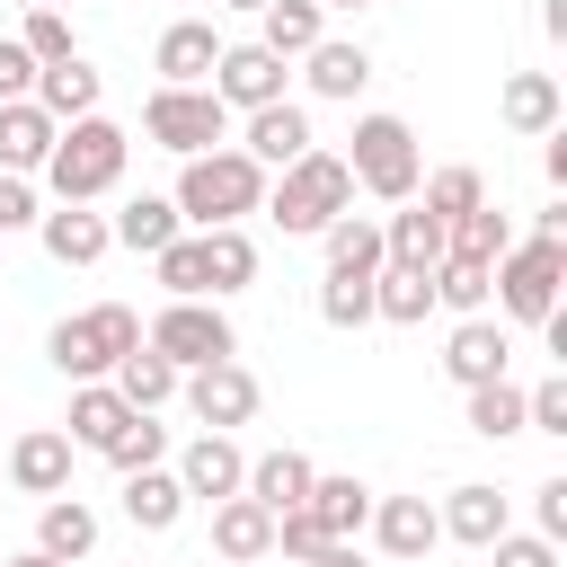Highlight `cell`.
<instances>
[{"instance_id": "cell-12", "label": "cell", "mask_w": 567, "mask_h": 567, "mask_svg": "<svg viewBox=\"0 0 567 567\" xmlns=\"http://www.w3.org/2000/svg\"><path fill=\"white\" fill-rule=\"evenodd\" d=\"M372 549L390 558V567H425L434 558V540H443V523H434V496H372Z\"/></svg>"}, {"instance_id": "cell-5", "label": "cell", "mask_w": 567, "mask_h": 567, "mask_svg": "<svg viewBox=\"0 0 567 567\" xmlns=\"http://www.w3.org/2000/svg\"><path fill=\"white\" fill-rule=\"evenodd\" d=\"M337 159H346V177H354L372 204H408L416 177H425L408 115H354V151H337Z\"/></svg>"}, {"instance_id": "cell-31", "label": "cell", "mask_w": 567, "mask_h": 567, "mask_svg": "<svg viewBox=\"0 0 567 567\" xmlns=\"http://www.w3.org/2000/svg\"><path fill=\"white\" fill-rule=\"evenodd\" d=\"M195 239H204V292H213V301H230V292L257 284V239H248V221H239V230H195Z\"/></svg>"}, {"instance_id": "cell-52", "label": "cell", "mask_w": 567, "mask_h": 567, "mask_svg": "<svg viewBox=\"0 0 567 567\" xmlns=\"http://www.w3.org/2000/svg\"><path fill=\"white\" fill-rule=\"evenodd\" d=\"M310 567H372V558H363V549H354V540H328V549H319V558H310Z\"/></svg>"}, {"instance_id": "cell-19", "label": "cell", "mask_w": 567, "mask_h": 567, "mask_svg": "<svg viewBox=\"0 0 567 567\" xmlns=\"http://www.w3.org/2000/svg\"><path fill=\"white\" fill-rule=\"evenodd\" d=\"M443 257H452V230H443V221L408 195V204L381 221V266H416V275H434Z\"/></svg>"}, {"instance_id": "cell-6", "label": "cell", "mask_w": 567, "mask_h": 567, "mask_svg": "<svg viewBox=\"0 0 567 567\" xmlns=\"http://www.w3.org/2000/svg\"><path fill=\"white\" fill-rule=\"evenodd\" d=\"M142 346L186 381V372H204V363H230V354H239V328H230L221 301H159L151 328H142Z\"/></svg>"}, {"instance_id": "cell-46", "label": "cell", "mask_w": 567, "mask_h": 567, "mask_svg": "<svg viewBox=\"0 0 567 567\" xmlns=\"http://www.w3.org/2000/svg\"><path fill=\"white\" fill-rule=\"evenodd\" d=\"M319 549H328V532H319V523H310L301 505H292V514H275V558H292V567H310Z\"/></svg>"}, {"instance_id": "cell-57", "label": "cell", "mask_w": 567, "mask_h": 567, "mask_svg": "<svg viewBox=\"0 0 567 567\" xmlns=\"http://www.w3.org/2000/svg\"><path fill=\"white\" fill-rule=\"evenodd\" d=\"M204 567H230V558H204Z\"/></svg>"}, {"instance_id": "cell-22", "label": "cell", "mask_w": 567, "mask_h": 567, "mask_svg": "<svg viewBox=\"0 0 567 567\" xmlns=\"http://www.w3.org/2000/svg\"><path fill=\"white\" fill-rule=\"evenodd\" d=\"M35 239H44L53 266H97V257L115 248V239H106V213H89V204H44Z\"/></svg>"}, {"instance_id": "cell-3", "label": "cell", "mask_w": 567, "mask_h": 567, "mask_svg": "<svg viewBox=\"0 0 567 567\" xmlns=\"http://www.w3.org/2000/svg\"><path fill=\"white\" fill-rule=\"evenodd\" d=\"M337 213H354V177H346L337 151H301L292 168L266 177V221H275L284 239H319Z\"/></svg>"}, {"instance_id": "cell-20", "label": "cell", "mask_w": 567, "mask_h": 567, "mask_svg": "<svg viewBox=\"0 0 567 567\" xmlns=\"http://www.w3.org/2000/svg\"><path fill=\"white\" fill-rule=\"evenodd\" d=\"M310 478H319V461H310V452H292V443H275V452H257V461H248L239 496H257L266 514H292V505H310Z\"/></svg>"}, {"instance_id": "cell-18", "label": "cell", "mask_w": 567, "mask_h": 567, "mask_svg": "<svg viewBox=\"0 0 567 567\" xmlns=\"http://www.w3.org/2000/svg\"><path fill=\"white\" fill-rule=\"evenodd\" d=\"M301 80H310V97H328V106H354V97L372 89V44L319 35V44L301 53Z\"/></svg>"}, {"instance_id": "cell-38", "label": "cell", "mask_w": 567, "mask_h": 567, "mask_svg": "<svg viewBox=\"0 0 567 567\" xmlns=\"http://www.w3.org/2000/svg\"><path fill=\"white\" fill-rule=\"evenodd\" d=\"M151 275H159L168 301H213V292H204V239H195V230H177V239L151 257Z\"/></svg>"}, {"instance_id": "cell-41", "label": "cell", "mask_w": 567, "mask_h": 567, "mask_svg": "<svg viewBox=\"0 0 567 567\" xmlns=\"http://www.w3.org/2000/svg\"><path fill=\"white\" fill-rule=\"evenodd\" d=\"M505 248H514V221H505L496 204H478V213H461V221H452V257H478V266H496Z\"/></svg>"}, {"instance_id": "cell-40", "label": "cell", "mask_w": 567, "mask_h": 567, "mask_svg": "<svg viewBox=\"0 0 567 567\" xmlns=\"http://www.w3.org/2000/svg\"><path fill=\"white\" fill-rule=\"evenodd\" d=\"M434 310L478 319V310H487V266H478V257H443V266H434Z\"/></svg>"}, {"instance_id": "cell-33", "label": "cell", "mask_w": 567, "mask_h": 567, "mask_svg": "<svg viewBox=\"0 0 567 567\" xmlns=\"http://www.w3.org/2000/svg\"><path fill=\"white\" fill-rule=\"evenodd\" d=\"M416 204H425V213L452 230L461 213H478V204H487V177H478L470 159H452V168H425V177H416Z\"/></svg>"}, {"instance_id": "cell-48", "label": "cell", "mask_w": 567, "mask_h": 567, "mask_svg": "<svg viewBox=\"0 0 567 567\" xmlns=\"http://www.w3.org/2000/svg\"><path fill=\"white\" fill-rule=\"evenodd\" d=\"M487 558H496V567H558V540H540V532H496Z\"/></svg>"}, {"instance_id": "cell-34", "label": "cell", "mask_w": 567, "mask_h": 567, "mask_svg": "<svg viewBox=\"0 0 567 567\" xmlns=\"http://www.w3.org/2000/svg\"><path fill=\"white\" fill-rule=\"evenodd\" d=\"M319 248H328V275H381V221L372 213H337L319 230Z\"/></svg>"}, {"instance_id": "cell-2", "label": "cell", "mask_w": 567, "mask_h": 567, "mask_svg": "<svg viewBox=\"0 0 567 567\" xmlns=\"http://www.w3.org/2000/svg\"><path fill=\"white\" fill-rule=\"evenodd\" d=\"M124 159H133V133L115 115H80L53 133V159H44V195L53 204H97L124 186Z\"/></svg>"}, {"instance_id": "cell-49", "label": "cell", "mask_w": 567, "mask_h": 567, "mask_svg": "<svg viewBox=\"0 0 567 567\" xmlns=\"http://www.w3.org/2000/svg\"><path fill=\"white\" fill-rule=\"evenodd\" d=\"M532 532L540 540H567V478H540L532 487Z\"/></svg>"}, {"instance_id": "cell-11", "label": "cell", "mask_w": 567, "mask_h": 567, "mask_svg": "<svg viewBox=\"0 0 567 567\" xmlns=\"http://www.w3.org/2000/svg\"><path fill=\"white\" fill-rule=\"evenodd\" d=\"M71 461H80V452H71V434H62V425H27V434L0 452V478H9L18 496H35V505H44V496H71Z\"/></svg>"}, {"instance_id": "cell-47", "label": "cell", "mask_w": 567, "mask_h": 567, "mask_svg": "<svg viewBox=\"0 0 567 567\" xmlns=\"http://www.w3.org/2000/svg\"><path fill=\"white\" fill-rule=\"evenodd\" d=\"M35 221H44L35 177H0V239H9V230H35Z\"/></svg>"}, {"instance_id": "cell-24", "label": "cell", "mask_w": 567, "mask_h": 567, "mask_svg": "<svg viewBox=\"0 0 567 567\" xmlns=\"http://www.w3.org/2000/svg\"><path fill=\"white\" fill-rule=\"evenodd\" d=\"M213 558H230V567L275 558V514H266L257 496H221V505H213Z\"/></svg>"}, {"instance_id": "cell-42", "label": "cell", "mask_w": 567, "mask_h": 567, "mask_svg": "<svg viewBox=\"0 0 567 567\" xmlns=\"http://www.w3.org/2000/svg\"><path fill=\"white\" fill-rule=\"evenodd\" d=\"M319 319L328 328H372V275H319Z\"/></svg>"}, {"instance_id": "cell-37", "label": "cell", "mask_w": 567, "mask_h": 567, "mask_svg": "<svg viewBox=\"0 0 567 567\" xmlns=\"http://www.w3.org/2000/svg\"><path fill=\"white\" fill-rule=\"evenodd\" d=\"M470 399V434L478 443H514L523 434V390L514 381H478V390H461Z\"/></svg>"}, {"instance_id": "cell-35", "label": "cell", "mask_w": 567, "mask_h": 567, "mask_svg": "<svg viewBox=\"0 0 567 567\" xmlns=\"http://www.w3.org/2000/svg\"><path fill=\"white\" fill-rule=\"evenodd\" d=\"M44 363H53L62 381H106V354H97L89 310H71V319H53V328H44Z\"/></svg>"}, {"instance_id": "cell-29", "label": "cell", "mask_w": 567, "mask_h": 567, "mask_svg": "<svg viewBox=\"0 0 567 567\" xmlns=\"http://www.w3.org/2000/svg\"><path fill=\"white\" fill-rule=\"evenodd\" d=\"M124 523H133V532H177V523H186V487H177L168 461L124 478Z\"/></svg>"}, {"instance_id": "cell-17", "label": "cell", "mask_w": 567, "mask_h": 567, "mask_svg": "<svg viewBox=\"0 0 567 567\" xmlns=\"http://www.w3.org/2000/svg\"><path fill=\"white\" fill-rule=\"evenodd\" d=\"M434 523H443V540H461V549H487L496 532H514V505H505V487H487V478H461V487L434 505Z\"/></svg>"}, {"instance_id": "cell-13", "label": "cell", "mask_w": 567, "mask_h": 567, "mask_svg": "<svg viewBox=\"0 0 567 567\" xmlns=\"http://www.w3.org/2000/svg\"><path fill=\"white\" fill-rule=\"evenodd\" d=\"M221 27L213 18H168L159 27V44H151V71H159V89H204L213 80V62H221Z\"/></svg>"}, {"instance_id": "cell-54", "label": "cell", "mask_w": 567, "mask_h": 567, "mask_svg": "<svg viewBox=\"0 0 567 567\" xmlns=\"http://www.w3.org/2000/svg\"><path fill=\"white\" fill-rule=\"evenodd\" d=\"M213 9H239V18H257V9H266V0H213Z\"/></svg>"}, {"instance_id": "cell-25", "label": "cell", "mask_w": 567, "mask_h": 567, "mask_svg": "<svg viewBox=\"0 0 567 567\" xmlns=\"http://www.w3.org/2000/svg\"><path fill=\"white\" fill-rule=\"evenodd\" d=\"M53 115L35 106V97H18V106H0V177H44V159H53Z\"/></svg>"}, {"instance_id": "cell-53", "label": "cell", "mask_w": 567, "mask_h": 567, "mask_svg": "<svg viewBox=\"0 0 567 567\" xmlns=\"http://www.w3.org/2000/svg\"><path fill=\"white\" fill-rule=\"evenodd\" d=\"M0 567H53V558H44V549H18V558H0Z\"/></svg>"}, {"instance_id": "cell-55", "label": "cell", "mask_w": 567, "mask_h": 567, "mask_svg": "<svg viewBox=\"0 0 567 567\" xmlns=\"http://www.w3.org/2000/svg\"><path fill=\"white\" fill-rule=\"evenodd\" d=\"M319 9H372V0H319Z\"/></svg>"}, {"instance_id": "cell-4", "label": "cell", "mask_w": 567, "mask_h": 567, "mask_svg": "<svg viewBox=\"0 0 567 567\" xmlns=\"http://www.w3.org/2000/svg\"><path fill=\"white\" fill-rule=\"evenodd\" d=\"M558 284H567V248L558 239H514L487 266V310L505 328H540V319H558Z\"/></svg>"}, {"instance_id": "cell-30", "label": "cell", "mask_w": 567, "mask_h": 567, "mask_svg": "<svg viewBox=\"0 0 567 567\" xmlns=\"http://www.w3.org/2000/svg\"><path fill=\"white\" fill-rule=\"evenodd\" d=\"M319 35H328V9H319V0H266V9H257V44H266L275 62H301Z\"/></svg>"}, {"instance_id": "cell-21", "label": "cell", "mask_w": 567, "mask_h": 567, "mask_svg": "<svg viewBox=\"0 0 567 567\" xmlns=\"http://www.w3.org/2000/svg\"><path fill=\"white\" fill-rule=\"evenodd\" d=\"M97 97H106V71H97L89 53H71V62H44V71H35V106H44L53 124L97 115Z\"/></svg>"}, {"instance_id": "cell-1", "label": "cell", "mask_w": 567, "mask_h": 567, "mask_svg": "<svg viewBox=\"0 0 567 567\" xmlns=\"http://www.w3.org/2000/svg\"><path fill=\"white\" fill-rule=\"evenodd\" d=\"M168 204H177L186 230H239L248 213H266V168L239 142H221L204 159H177V195Z\"/></svg>"}, {"instance_id": "cell-15", "label": "cell", "mask_w": 567, "mask_h": 567, "mask_svg": "<svg viewBox=\"0 0 567 567\" xmlns=\"http://www.w3.org/2000/svg\"><path fill=\"white\" fill-rule=\"evenodd\" d=\"M177 487H186V505H221V496H239V478H248V452H239V434H195L177 461Z\"/></svg>"}, {"instance_id": "cell-14", "label": "cell", "mask_w": 567, "mask_h": 567, "mask_svg": "<svg viewBox=\"0 0 567 567\" xmlns=\"http://www.w3.org/2000/svg\"><path fill=\"white\" fill-rule=\"evenodd\" d=\"M239 151L275 177V168H292L301 151H319V133H310V106L301 97H275V106H257L248 124H239Z\"/></svg>"}, {"instance_id": "cell-9", "label": "cell", "mask_w": 567, "mask_h": 567, "mask_svg": "<svg viewBox=\"0 0 567 567\" xmlns=\"http://www.w3.org/2000/svg\"><path fill=\"white\" fill-rule=\"evenodd\" d=\"M284 80H292V62H275V53L248 35V44H221V62H213V80H204V89H213L230 115H257V106H275V97H284Z\"/></svg>"}, {"instance_id": "cell-27", "label": "cell", "mask_w": 567, "mask_h": 567, "mask_svg": "<svg viewBox=\"0 0 567 567\" xmlns=\"http://www.w3.org/2000/svg\"><path fill=\"white\" fill-rule=\"evenodd\" d=\"M124 399H115V381H71V416H62V434H71V452H106L115 434H124Z\"/></svg>"}, {"instance_id": "cell-45", "label": "cell", "mask_w": 567, "mask_h": 567, "mask_svg": "<svg viewBox=\"0 0 567 567\" xmlns=\"http://www.w3.org/2000/svg\"><path fill=\"white\" fill-rule=\"evenodd\" d=\"M523 434H567V372L523 390Z\"/></svg>"}, {"instance_id": "cell-7", "label": "cell", "mask_w": 567, "mask_h": 567, "mask_svg": "<svg viewBox=\"0 0 567 567\" xmlns=\"http://www.w3.org/2000/svg\"><path fill=\"white\" fill-rule=\"evenodd\" d=\"M221 133H230V106L213 89H151L142 97V142L168 159H204V151H221Z\"/></svg>"}, {"instance_id": "cell-32", "label": "cell", "mask_w": 567, "mask_h": 567, "mask_svg": "<svg viewBox=\"0 0 567 567\" xmlns=\"http://www.w3.org/2000/svg\"><path fill=\"white\" fill-rule=\"evenodd\" d=\"M425 310H434V275H416V266H381L372 275V319L381 328H425Z\"/></svg>"}, {"instance_id": "cell-28", "label": "cell", "mask_w": 567, "mask_h": 567, "mask_svg": "<svg viewBox=\"0 0 567 567\" xmlns=\"http://www.w3.org/2000/svg\"><path fill=\"white\" fill-rule=\"evenodd\" d=\"M177 230H186V221H177V204H168V195H124V213H106V239H115V248H133V257H159Z\"/></svg>"}, {"instance_id": "cell-51", "label": "cell", "mask_w": 567, "mask_h": 567, "mask_svg": "<svg viewBox=\"0 0 567 567\" xmlns=\"http://www.w3.org/2000/svg\"><path fill=\"white\" fill-rule=\"evenodd\" d=\"M532 239H558V248H567V195H549V204L532 213Z\"/></svg>"}, {"instance_id": "cell-8", "label": "cell", "mask_w": 567, "mask_h": 567, "mask_svg": "<svg viewBox=\"0 0 567 567\" xmlns=\"http://www.w3.org/2000/svg\"><path fill=\"white\" fill-rule=\"evenodd\" d=\"M177 399H186V416H195V434H239L257 408H266V390H257V372L230 354V363H204V372H186L177 381Z\"/></svg>"}, {"instance_id": "cell-39", "label": "cell", "mask_w": 567, "mask_h": 567, "mask_svg": "<svg viewBox=\"0 0 567 567\" xmlns=\"http://www.w3.org/2000/svg\"><path fill=\"white\" fill-rule=\"evenodd\" d=\"M97 461H106L115 478H133V470H159V461H168V425H159V416H124V434H115Z\"/></svg>"}, {"instance_id": "cell-43", "label": "cell", "mask_w": 567, "mask_h": 567, "mask_svg": "<svg viewBox=\"0 0 567 567\" xmlns=\"http://www.w3.org/2000/svg\"><path fill=\"white\" fill-rule=\"evenodd\" d=\"M18 44H27V62H35V71H44V62H71V53H80V44H71V9H27Z\"/></svg>"}, {"instance_id": "cell-36", "label": "cell", "mask_w": 567, "mask_h": 567, "mask_svg": "<svg viewBox=\"0 0 567 567\" xmlns=\"http://www.w3.org/2000/svg\"><path fill=\"white\" fill-rule=\"evenodd\" d=\"M106 381H115V399H124L133 416H159V408L177 399V372H168V363H159L151 346H133V354H124V363H115Z\"/></svg>"}, {"instance_id": "cell-50", "label": "cell", "mask_w": 567, "mask_h": 567, "mask_svg": "<svg viewBox=\"0 0 567 567\" xmlns=\"http://www.w3.org/2000/svg\"><path fill=\"white\" fill-rule=\"evenodd\" d=\"M18 97H35V62L18 35H0V106H18Z\"/></svg>"}, {"instance_id": "cell-26", "label": "cell", "mask_w": 567, "mask_h": 567, "mask_svg": "<svg viewBox=\"0 0 567 567\" xmlns=\"http://www.w3.org/2000/svg\"><path fill=\"white\" fill-rule=\"evenodd\" d=\"M301 514H310V523H319L328 540H354V532L372 523V487H363L354 470H319V478H310V505H301Z\"/></svg>"}, {"instance_id": "cell-44", "label": "cell", "mask_w": 567, "mask_h": 567, "mask_svg": "<svg viewBox=\"0 0 567 567\" xmlns=\"http://www.w3.org/2000/svg\"><path fill=\"white\" fill-rule=\"evenodd\" d=\"M89 328H97V354H106V372L142 346V310L133 301H89Z\"/></svg>"}, {"instance_id": "cell-16", "label": "cell", "mask_w": 567, "mask_h": 567, "mask_svg": "<svg viewBox=\"0 0 567 567\" xmlns=\"http://www.w3.org/2000/svg\"><path fill=\"white\" fill-rule=\"evenodd\" d=\"M496 115H505V133H523V142H549V133L567 124V89H558L549 71H505V89H496Z\"/></svg>"}, {"instance_id": "cell-23", "label": "cell", "mask_w": 567, "mask_h": 567, "mask_svg": "<svg viewBox=\"0 0 567 567\" xmlns=\"http://www.w3.org/2000/svg\"><path fill=\"white\" fill-rule=\"evenodd\" d=\"M97 532H106V523H97V505H89V496H44V505H35V549H44L53 567L89 558V549H97Z\"/></svg>"}, {"instance_id": "cell-56", "label": "cell", "mask_w": 567, "mask_h": 567, "mask_svg": "<svg viewBox=\"0 0 567 567\" xmlns=\"http://www.w3.org/2000/svg\"><path fill=\"white\" fill-rule=\"evenodd\" d=\"M35 9H71V0H35Z\"/></svg>"}, {"instance_id": "cell-10", "label": "cell", "mask_w": 567, "mask_h": 567, "mask_svg": "<svg viewBox=\"0 0 567 567\" xmlns=\"http://www.w3.org/2000/svg\"><path fill=\"white\" fill-rule=\"evenodd\" d=\"M505 363H514V328H505L496 310H478V319H452V337H443V381H452V390L505 381Z\"/></svg>"}]
</instances>
